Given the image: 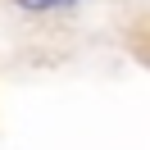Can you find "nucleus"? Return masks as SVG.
Masks as SVG:
<instances>
[{"label": "nucleus", "mask_w": 150, "mask_h": 150, "mask_svg": "<svg viewBox=\"0 0 150 150\" xmlns=\"http://www.w3.org/2000/svg\"><path fill=\"white\" fill-rule=\"evenodd\" d=\"M23 14H50V9H68L73 0H14Z\"/></svg>", "instance_id": "obj_1"}]
</instances>
